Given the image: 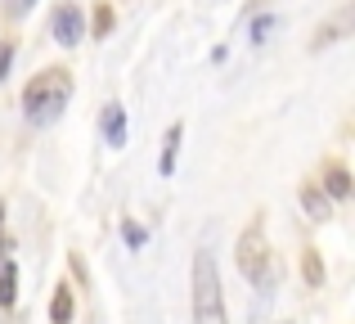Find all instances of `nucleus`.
I'll return each instance as SVG.
<instances>
[{"label":"nucleus","mask_w":355,"mask_h":324,"mask_svg":"<svg viewBox=\"0 0 355 324\" xmlns=\"http://www.w3.org/2000/svg\"><path fill=\"white\" fill-rule=\"evenodd\" d=\"M68 99H72V77L63 68H45L41 77L27 81L23 113H27V122H32V126H50L54 117L68 108Z\"/></svg>","instance_id":"nucleus-1"},{"label":"nucleus","mask_w":355,"mask_h":324,"mask_svg":"<svg viewBox=\"0 0 355 324\" xmlns=\"http://www.w3.org/2000/svg\"><path fill=\"white\" fill-rule=\"evenodd\" d=\"M193 324H230L225 316V289H220V271H216V257L207 248L193 253Z\"/></svg>","instance_id":"nucleus-2"},{"label":"nucleus","mask_w":355,"mask_h":324,"mask_svg":"<svg viewBox=\"0 0 355 324\" xmlns=\"http://www.w3.org/2000/svg\"><path fill=\"white\" fill-rule=\"evenodd\" d=\"M234 262L239 271L248 275L252 284H257L261 293H270V284H275V257H270V244H266V221H252L248 230L239 235V248H234Z\"/></svg>","instance_id":"nucleus-3"},{"label":"nucleus","mask_w":355,"mask_h":324,"mask_svg":"<svg viewBox=\"0 0 355 324\" xmlns=\"http://www.w3.org/2000/svg\"><path fill=\"white\" fill-rule=\"evenodd\" d=\"M81 36H86V14H81V5H63L59 14H54V41L77 45Z\"/></svg>","instance_id":"nucleus-4"},{"label":"nucleus","mask_w":355,"mask_h":324,"mask_svg":"<svg viewBox=\"0 0 355 324\" xmlns=\"http://www.w3.org/2000/svg\"><path fill=\"white\" fill-rule=\"evenodd\" d=\"M302 212H306L311 221H329V216H333V198L311 180V185H302Z\"/></svg>","instance_id":"nucleus-5"},{"label":"nucleus","mask_w":355,"mask_h":324,"mask_svg":"<svg viewBox=\"0 0 355 324\" xmlns=\"http://www.w3.org/2000/svg\"><path fill=\"white\" fill-rule=\"evenodd\" d=\"M324 194H329V198H338V203H347L351 198V171L342 162H329L324 167V185H320Z\"/></svg>","instance_id":"nucleus-6"},{"label":"nucleus","mask_w":355,"mask_h":324,"mask_svg":"<svg viewBox=\"0 0 355 324\" xmlns=\"http://www.w3.org/2000/svg\"><path fill=\"white\" fill-rule=\"evenodd\" d=\"M104 135H108V144H113V149L126 144V108H121V104H108L104 108Z\"/></svg>","instance_id":"nucleus-7"},{"label":"nucleus","mask_w":355,"mask_h":324,"mask_svg":"<svg viewBox=\"0 0 355 324\" xmlns=\"http://www.w3.org/2000/svg\"><path fill=\"white\" fill-rule=\"evenodd\" d=\"M72 311H77L72 289H68V284H59V289H54V302H50V324H72Z\"/></svg>","instance_id":"nucleus-8"},{"label":"nucleus","mask_w":355,"mask_h":324,"mask_svg":"<svg viewBox=\"0 0 355 324\" xmlns=\"http://www.w3.org/2000/svg\"><path fill=\"white\" fill-rule=\"evenodd\" d=\"M14 298H18V266L5 262L0 266V307H14Z\"/></svg>","instance_id":"nucleus-9"},{"label":"nucleus","mask_w":355,"mask_h":324,"mask_svg":"<svg viewBox=\"0 0 355 324\" xmlns=\"http://www.w3.org/2000/svg\"><path fill=\"white\" fill-rule=\"evenodd\" d=\"M175 149H180V122L166 131V144H162V162H157V171L162 176H171L175 171Z\"/></svg>","instance_id":"nucleus-10"},{"label":"nucleus","mask_w":355,"mask_h":324,"mask_svg":"<svg viewBox=\"0 0 355 324\" xmlns=\"http://www.w3.org/2000/svg\"><path fill=\"white\" fill-rule=\"evenodd\" d=\"M302 275H306V284H311V289H320V284H324V262H320V253H315V248H306V253H302Z\"/></svg>","instance_id":"nucleus-11"},{"label":"nucleus","mask_w":355,"mask_h":324,"mask_svg":"<svg viewBox=\"0 0 355 324\" xmlns=\"http://www.w3.org/2000/svg\"><path fill=\"white\" fill-rule=\"evenodd\" d=\"M108 32H113V5H99V9H95V36L104 41Z\"/></svg>","instance_id":"nucleus-12"},{"label":"nucleus","mask_w":355,"mask_h":324,"mask_svg":"<svg viewBox=\"0 0 355 324\" xmlns=\"http://www.w3.org/2000/svg\"><path fill=\"white\" fill-rule=\"evenodd\" d=\"M121 239H126V248H144V225H135V221H126V225H121Z\"/></svg>","instance_id":"nucleus-13"},{"label":"nucleus","mask_w":355,"mask_h":324,"mask_svg":"<svg viewBox=\"0 0 355 324\" xmlns=\"http://www.w3.org/2000/svg\"><path fill=\"white\" fill-rule=\"evenodd\" d=\"M275 27V14H261L257 23H252V41H266V32Z\"/></svg>","instance_id":"nucleus-14"},{"label":"nucleus","mask_w":355,"mask_h":324,"mask_svg":"<svg viewBox=\"0 0 355 324\" xmlns=\"http://www.w3.org/2000/svg\"><path fill=\"white\" fill-rule=\"evenodd\" d=\"M9 63H14V41H0V81L9 77Z\"/></svg>","instance_id":"nucleus-15"},{"label":"nucleus","mask_w":355,"mask_h":324,"mask_svg":"<svg viewBox=\"0 0 355 324\" xmlns=\"http://www.w3.org/2000/svg\"><path fill=\"white\" fill-rule=\"evenodd\" d=\"M0 230H5V203H0Z\"/></svg>","instance_id":"nucleus-16"},{"label":"nucleus","mask_w":355,"mask_h":324,"mask_svg":"<svg viewBox=\"0 0 355 324\" xmlns=\"http://www.w3.org/2000/svg\"><path fill=\"white\" fill-rule=\"evenodd\" d=\"M284 324H288V320H284Z\"/></svg>","instance_id":"nucleus-17"}]
</instances>
